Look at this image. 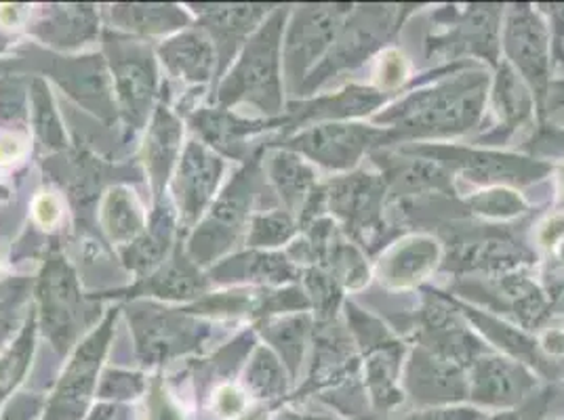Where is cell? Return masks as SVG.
<instances>
[{
  "instance_id": "obj_6",
  "label": "cell",
  "mask_w": 564,
  "mask_h": 420,
  "mask_svg": "<svg viewBox=\"0 0 564 420\" xmlns=\"http://www.w3.org/2000/svg\"><path fill=\"white\" fill-rule=\"evenodd\" d=\"M224 175L221 158L205 143L189 141L177 163L173 194L186 225L196 223L215 198Z\"/></svg>"
},
{
  "instance_id": "obj_11",
  "label": "cell",
  "mask_w": 564,
  "mask_h": 420,
  "mask_svg": "<svg viewBox=\"0 0 564 420\" xmlns=\"http://www.w3.org/2000/svg\"><path fill=\"white\" fill-rule=\"evenodd\" d=\"M404 385L411 399L425 408H443L468 399V378L462 366L427 351L413 353Z\"/></svg>"
},
{
  "instance_id": "obj_28",
  "label": "cell",
  "mask_w": 564,
  "mask_h": 420,
  "mask_svg": "<svg viewBox=\"0 0 564 420\" xmlns=\"http://www.w3.org/2000/svg\"><path fill=\"white\" fill-rule=\"evenodd\" d=\"M30 117L34 122V131L39 141L47 150H62L66 145L64 126L57 117L55 103L48 95V89L43 80H34L32 93H30Z\"/></svg>"
},
{
  "instance_id": "obj_31",
  "label": "cell",
  "mask_w": 564,
  "mask_h": 420,
  "mask_svg": "<svg viewBox=\"0 0 564 420\" xmlns=\"http://www.w3.org/2000/svg\"><path fill=\"white\" fill-rule=\"evenodd\" d=\"M194 129L209 141L213 147H219L228 154H236V145L242 143V137L247 133H251V124L249 122H240L236 118L228 114H219V112H200L194 118Z\"/></svg>"
},
{
  "instance_id": "obj_22",
  "label": "cell",
  "mask_w": 564,
  "mask_h": 420,
  "mask_svg": "<svg viewBox=\"0 0 564 420\" xmlns=\"http://www.w3.org/2000/svg\"><path fill=\"white\" fill-rule=\"evenodd\" d=\"M438 248L434 242L415 237L404 242L394 253H390L386 263H381V280L392 286H409L423 278L436 263Z\"/></svg>"
},
{
  "instance_id": "obj_16",
  "label": "cell",
  "mask_w": 564,
  "mask_h": 420,
  "mask_svg": "<svg viewBox=\"0 0 564 420\" xmlns=\"http://www.w3.org/2000/svg\"><path fill=\"white\" fill-rule=\"evenodd\" d=\"M166 70L188 82H205L215 71V43L203 30H186L161 47Z\"/></svg>"
},
{
  "instance_id": "obj_30",
  "label": "cell",
  "mask_w": 564,
  "mask_h": 420,
  "mask_svg": "<svg viewBox=\"0 0 564 420\" xmlns=\"http://www.w3.org/2000/svg\"><path fill=\"white\" fill-rule=\"evenodd\" d=\"M270 175L281 191V198L291 209L300 202L307 187L314 184V173L293 154H276L270 164Z\"/></svg>"
},
{
  "instance_id": "obj_15",
  "label": "cell",
  "mask_w": 564,
  "mask_h": 420,
  "mask_svg": "<svg viewBox=\"0 0 564 420\" xmlns=\"http://www.w3.org/2000/svg\"><path fill=\"white\" fill-rule=\"evenodd\" d=\"M180 158H182V124L169 108L161 106L152 117L148 135H145V145H143V163L156 196L163 191V187L171 177V170L177 166Z\"/></svg>"
},
{
  "instance_id": "obj_46",
  "label": "cell",
  "mask_w": 564,
  "mask_h": 420,
  "mask_svg": "<svg viewBox=\"0 0 564 420\" xmlns=\"http://www.w3.org/2000/svg\"><path fill=\"white\" fill-rule=\"evenodd\" d=\"M87 420H127V410L118 404H108L95 408L94 415Z\"/></svg>"
},
{
  "instance_id": "obj_50",
  "label": "cell",
  "mask_w": 564,
  "mask_h": 420,
  "mask_svg": "<svg viewBox=\"0 0 564 420\" xmlns=\"http://www.w3.org/2000/svg\"><path fill=\"white\" fill-rule=\"evenodd\" d=\"M558 420H564V417H563V419H558Z\"/></svg>"
},
{
  "instance_id": "obj_7",
  "label": "cell",
  "mask_w": 564,
  "mask_h": 420,
  "mask_svg": "<svg viewBox=\"0 0 564 420\" xmlns=\"http://www.w3.org/2000/svg\"><path fill=\"white\" fill-rule=\"evenodd\" d=\"M538 380L518 362L482 357L471 362L468 399L482 408L510 410L535 394Z\"/></svg>"
},
{
  "instance_id": "obj_39",
  "label": "cell",
  "mask_w": 564,
  "mask_h": 420,
  "mask_svg": "<svg viewBox=\"0 0 564 420\" xmlns=\"http://www.w3.org/2000/svg\"><path fill=\"white\" fill-rule=\"evenodd\" d=\"M247 394L235 385H221L213 396V410L219 419H238L247 412Z\"/></svg>"
},
{
  "instance_id": "obj_14",
  "label": "cell",
  "mask_w": 564,
  "mask_h": 420,
  "mask_svg": "<svg viewBox=\"0 0 564 420\" xmlns=\"http://www.w3.org/2000/svg\"><path fill=\"white\" fill-rule=\"evenodd\" d=\"M420 152L443 156V161L459 166L468 177L478 181H494V179H506L514 184H529L538 179L547 170L545 164L529 163L522 158L512 156H497V154H476V152H464V150H448V147H425Z\"/></svg>"
},
{
  "instance_id": "obj_5",
  "label": "cell",
  "mask_w": 564,
  "mask_h": 420,
  "mask_svg": "<svg viewBox=\"0 0 564 420\" xmlns=\"http://www.w3.org/2000/svg\"><path fill=\"white\" fill-rule=\"evenodd\" d=\"M43 330L59 351H68L83 322L78 284L66 258H51L39 284Z\"/></svg>"
},
{
  "instance_id": "obj_25",
  "label": "cell",
  "mask_w": 564,
  "mask_h": 420,
  "mask_svg": "<svg viewBox=\"0 0 564 420\" xmlns=\"http://www.w3.org/2000/svg\"><path fill=\"white\" fill-rule=\"evenodd\" d=\"M495 106H497V114L503 122L506 135H510L518 124H522L527 118L531 117V110H533L531 95L520 82L517 71L512 70L508 64H503L499 68L497 89H495Z\"/></svg>"
},
{
  "instance_id": "obj_2",
  "label": "cell",
  "mask_w": 564,
  "mask_h": 420,
  "mask_svg": "<svg viewBox=\"0 0 564 420\" xmlns=\"http://www.w3.org/2000/svg\"><path fill=\"white\" fill-rule=\"evenodd\" d=\"M284 13H274L268 24L261 25L249 41L240 62L226 78L219 91V101L232 106L247 101L263 112L281 108V36Z\"/></svg>"
},
{
  "instance_id": "obj_12",
  "label": "cell",
  "mask_w": 564,
  "mask_h": 420,
  "mask_svg": "<svg viewBox=\"0 0 564 420\" xmlns=\"http://www.w3.org/2000/svg\"><path fill=\"white\" fill-rule=\"evenodd\" d=\"M188 318L141 305L133 309V332L143 360L161 362L173 353L188 350L198 341V330Z\"/></svg>"
},
{
  "instance_id": "obj_40",
  "label": "cell",
  "mask_w": 564,
  "mask_h": 420,
  "mask_svg": "<svg viewBox=\"0 0 564 420\" xmlns=\"http://www.w3.org/2000/svg\"><path fill=\"white\" fill-rule=\"evenodd\" d=\"M62 198L55 191H41L32 200V217L43 230H53L62 221Z\"/></svg>"
},
{
  "instance_id": "obj_4",
  "label": "cell",
  "mask_w": 564,
  "mask_h": 420,
  "mask_svg": "<svg viewBox=\"0 0 564 420\" xmlns=\"http://www.w3.org/2000/svg\"><path fill=\"white\" fill-rule=\"evenodd\" d=\"M110 66L120 112L135 129L143 126L156 95V68L150 51L108 36Z\"/></svg>"
},
{
  "instance_id": "obj_3",
  "label": "cell",
  "mask_w": 564,
  "mask_h": 420,
  "mask_svg": "<svg viewBox=\"0 0 564 420\" xmlns=\"http://www.w3.org/2000/svg\"><path fill=\"white\" fill-rule=\"evenodd\" d=\"M112 336V318L78 347L47 406L45 420H83L97 387V371Z\"/></svg>"
},
{
  "instance_id": "obj_29",
  "label": "cell",
  "mask_w": 564,
  "mask_h": 420,
  "mask_svg": "<svg viewBox=\"0 0 564 420\" xmlns=\"http://www.w3.org/2000/svg\"><path fill=\"white\" fill-rule=\"evenodd\" d=\"M397 355L379 353L367 366V385L371 399L379 412H388L402 401V394L397 387Z\"/></svg>"
},
{
  "instance_id": "obj_1",
  "label": "cell",
  "mask_w": 564,
  "mask_h": 420,
  "mask_svg": "<svg viewBox=\"0 0 564 420\" xmlns=\"http://www.w3.org/2000/svg\"><path fill=\"white\" fill-rule=\"evenodd\" d=\"M487 89V76H459L453 82L430 91H420L402 101L379 122L397 124V135H451L470 129L480 117Z\"/></svg>"
},
{
  "instance_id": "obj_26",
  "label": "cell",
  "mask_w": 564,
  "mask_h": 420,
  "mask_svg": "<svg viewBox=\"0 0 564 420\" xmlns=\"http://www.w3.org/2000/svg\"><path fill=\"white\" fill-rule=\"evenodd\" d=\"M203 280L194 261L184 255H177L173 261L163 265V269L150 278L145 290L163 299H189L203 290Z\"/></svg>"
},
{
  "instance_id": "obj_23",
  "label": "cell",
  "mask_w": 564,
  "mask_h": 420,
  "mask_svg": "<svg viewBox=\"0 0 564 420\" xmlns=\"http://www.w3.org/2000/svg\"><path fill=\"white\" fill-rule=\"evenodd\" d=\"M466 316H470L471 320L480 327V330H482L494 343H497V347H503L508 353H512L514 357H520L522 362H527L529 366L538 368L540 373L547 374L550 378H554V374L558 376L554 364H552V362H545V357H543L540 350L535 347V343H533L529 336H524L522 332H518V330L508 327V324H501V322H497V320L489 318V316H482V313H478L476 309H468V307H466Z\"/></svg>"
},
{
  "instance_id": "obj_9",
  "label": "cell",
  "mask_w": 564,
  "mask_h": 420,
  "mask_svg": "<svg viewBox=\"0 0 564 420\" xmlns=\"http://www.w3.org/2000/svg\"><path fill=\"white\" fill-rule=\"evenodd\" d=\"M506 51L520 74L529 80L540 101L547 95L550 55L545 25L529 7H514L506 25Z\"/></svg>"
},
{
  "instance_id": "obj_44",
  "label": "cell",
  "mask_w": 564,
  "mask_h": 420,
  "mask_svg": "<svg viewBox=\"0 0 564 420\" xmlns=\"http://www.w3.org/2000/svg\"><path fill=\"white\" fill-rule=\"evenodd\" d=\"M404 78V59L397 51L386 53L383 62H381V85L392 89L402 82Z\"/></svg>"
},
{
  "instance_id": "obj_33",
  "label": "cell",
  "mask_w": 564,
  "mask_h": 420,
  "mask_svg": "<svg viewBox=\"0 0 564 420\" xmlns=\"http://www.w3.org/2000/svg\"><path fill=\"white\" fill-rule=\"evenodd\" d=\"M221 272L230 274L235 272L236 276H242L247 280H268V281H284L293 278V267L286 258L281 255H249V257H238L230 263H224L219 267ZM224 274V276H230Z\"/></svg>"
},
{
  "instance_id": "obj_19",
  "label": "cell",
  "mask_w": 564,
  "mask_h": 420,
  "mask_svg": "<svg viewBox=\"0 0 564 420\" xmlns=\"http://www.w3.org/2000/svg\"><path fill=\"white\" fill-rule=\"evenodd\" d=\"M99 225L110 242L129 246L145 230V214L129 187H112L99 207Z\"/></svg>"
},
{
  "instance_id": "obj_10",
  "label": "cell",
  "mask_w": 564,
  "mask_h": 420,
  "mask_svg": "<svg viewBox=\"0 0 564 420\" xmlns=\"http://www.w3.org/2000/svg\"><path fill=\"white\" fill-rule=\"evenodd\" d=\"M350 7H304L297 13L295 24L286 36L284 59L291 76H302L304 71L327 51L337 32L344 27L341 18Z\"/></svg>"
},
{
  "instance_id": "obj_43",
  "label": "cell",
  "mask_w": 564,
  "mask_h": 420,
  "mask_svg": "<svg viewBox=\"0 0 564 420\" xmlns=\"http://www.w3.org/2000/svg\"><path fill=\"white\" fill-rule=\"evenodd\" d=\"M148 420H182L180 410L175 408V404L166 397L161 387H154V394L150 397Z\"/></svg>"
},
{
  "instance_id": "obj_20",
  "label": "cell",
  "mask_w": 564,
  "mask_h": 420,
  "mask_svg": "<svg viewBox=\"0 0 564 420\" xmlns=\"http://www.w3.org/2000/svg\"><path fill=\"white\" fill-rule=\"evenodd\" d=\"M45 43L74 48L97 36V18L91 7H53L34 30Z\"/></svg>"
},
{
  "instance_id": "obj_13",
  "label": "cell",
  "mask_w": 564,
  "mask_h": 420,
  "mask_svg": "<svg viewBox=\"0 0 564 420\" xmlns=\"http://www.w3.org/2000/svg\"><path fill=\"white\" fill-rule=\"evenodd\" d=\"M394 11L390 7H367L362 9L352 24L341 27L339 45L333 48L327 62L318 68L323 78L330 76L333 71L341 70L362 62L373 48H377L379 41L386 38L390 25H392Z\"/></svg>"
},
{
  "instance_id": "obj_49",
  "label": "cell",
  "mask_w": 564,
  "mask_h": 420,
  "mask_svg": "<svg viewBox=\"0 0 564 420\" xmlns=\"http://www.w3.org/2000/svg\"><path fill=\"white\" fill-rule=\"evenodd\" d=\"M4 330H7V324L0 320V339H2V334H4Z\"/></svg>"
},
{
  "instance_id": "obj_21",
  "label": "cell",
  "mask_w": 564,
  "mask_h": 420,
  "mask_svg": "<svg viewBox=\"0 0 564 420\" xmlns=\"http://www.w3.org/2000/svg\"><path fill=\"white\" fill-rule=\"evenodd\" d=\"M173 225L175 221L171 209H156L152 219L148 221L143 234L122 251V258L133 274L145 276L163 263L173 240Z\"/></svg>"
},
{
  "instance_id": "obj_37",
  "label": "cell",
  "mask_w": 564,
  "mask_h": 420,
  "mask_svg": "<svg viewBox=\"0 0 564 420\" xmlns=\"http://www.w3.org/2000/svg\"><path fill=\"white\" fill-rule=\"evenodd\" d=\"M145 389V380L141 374L122 373V371H108L101 376L97 387L99 399H133L141 396Z\"/></svg>"
},
{
  "instance_id": "obj_24",
  "label": "cell",
  "mask_w": 564,
  "mask_h": 420,
  "mask_svg": "<svg viewBox=\"0 0 564 420\" xmlns=\"http://www.w3.org/2000/svg\"><path fill=\"white\" fill-rule=\"evenodd\" d=\"M112 20L140 34H166L184 24L186 15L169 4H120L112 7Z\"/></svg>"
},
{
  "instance_id": "obj_45",
  "label": "cell",
  "mask_w": 564,
  "mask_h": 420,
  "mask_svg": "<svg viewBox=\"0 0 564 420\" xmlns=\"http://www.w3.org/2000/svg\"><path fill=\"white\" fill-rule=\"evenodd\" d=\"M28 7L22 4H2L0 7V25L2 27H18L28 20Z\"/></svg>"
},
{
  "instance_id": "obj_8",
  "label": "cell",
  "mask_w": 564,
  "mask_h": 420,
  "mask_svg": "<svg viewBox=\"0 0 564 420\" xmlns=\"http://www.w3.org/2000/svg\"><path fill=\"white\" fill-rule=\"evenodd\" d=\"M397 133L376 131L360 124H323L295 137L291 147L329 168H348L376 143L394 140Z\"/></svg>"
},
{
  "instance_id": "obj_42",
  "label": "cell",
  "mask_w": 564,
  "mask_h": 420,
  "mask_svg": "<svg viewBox=\"0 0 564 420\" xmlns=\"http://www.w3.org/2000/svg\"><path fill=\"white\" fill-rule=\"evenodd\" d=\"M25 140L18 133L0 135V168L20 163L25 156Z\"/></svg>"
},
{
  "instance_id": "obj_36",
  "label": "cell",
  "mask_w": 564,
  "mask_h": 420,
  "mask_svg": "<svg viewBox=\"0 0 564 420\" xmlns=\"http://www.w3.org/2000/svg\"><path fill=\"white\" fill-rule=\"evenodd\" d=\"M558 401V391L554 387L540 391L538 396L527 397L517 408L501 410L495 417H487V420H545L550 417L552 408Z\"/></svg>"
},
{
  "instance_id": "obj_47",
  "label": "cell",
  "mask_w": 564,
  "mask_h": 420,
  "mask_svg": "<svg viewBox=\"0 0 564 420\" xmlns=\"http://www.w3.org/2000/svg\"><path fill=\"white\" fill-rule=\"evenodd\" d=\"M235 420H268V408L259 406V408H253L251 412L247 410L245 415H240V417H238V419Z\"/></svg>"
},
{
  "instance_id": "obj_18",
  "label": "cell",
  "mask_w": 564,
  "mask_h": 420,
  "mask_svg": "<svg viewBox=\"0 0 564 420\" xmlns=\"http://www.w3.org/2000/svg\"><path fill=\"white\" fill-rule=\"evenodd\" d=\"M268 13L265 7H249V4H219L200 9L205 30L212 32L215 38V51L219 48V55L224 62H228L235 55L236 45L261 22V18Z\"/></svg>"
},
{
  "instance_id": "obj_32",
  "label": "cell",
  "mask_w": 564,
  "mask_h": 420,
  "mask_svg": "<svg viewBox=\"0 0 564 420\" xmlns=\"http://www.w3.org/2000/svg\"><path fill=\"white\" fill-rule=\"evenodd\" d=\"M268 341L281 351L286 366L291 368V373L297 374L300 362H302V353L306 345L307 318L306 316H297V318H286L268 324L263 330Z\"/></svg>"
},
{
  "instance_id": "obj_27",
  "label": "cell",
  "mask_w": 564,
  "mask_h": 420,
  "mask_svg": "<svg viewBox=\"0 0 564 420\" xmlns=\"http://www.w3.org/2000/svg\"><path fill=\"white\" fill-rule=\"evenodd\" d=\"M245 385L249 394H253L259 399H274L284 394L286 378H284L281 362L272 351L265 347H259L256 351L245 373Z\"/></svg>"
},
{
  "instance_id": "obj_38",
  "label": "cell",
  "mask_w": 564,
  "mask_h": 420,
  "mask_svg": "<svg viewBox=\"0 0 564 420\" xmlns=\"http://www.w3.org/2000/svg\"><path fill=\"white\" fill-rule=\"evenodd\" d=\"M470 205L478 212L494 214V217H510V214H517L524 209V205L518 196H514L512 191H501V189L478 194L476 198H471Z\"/></svg>"
},
{
  "instance_id": "obj_34",
  "label": "cell",
  "mask_w": 564,
  "mask_h": 420,
  "mask_svg": "<svg viewBox=\"0 0 564 420\" xmlns=\"http://www.w3.org/2000/svg\"><path fill=\"white\" fill-rule=\"evenodd\" d=\"M30 122V93L18 76H0V124L24 129Z\"/></svg>"
},
{
  "instance_id": "obj_17",
  "label": "cell",
  "mask_w": 564,
  "mask_h": 420,
  "mask_svg": "<svg viewBox=\"0 0 564 420\" xmlns=\"http://www.w3.org/2000/svg\"><path fill=\"white\" fill-rule=\"evenodd\" d=\"M59 82L74 95L83 106L94 112H110L112 97H110V82L108 71L99 57H78L68 59L57 70Z\"/></svg>"
},
{
  "instance_id": "obj_41",
  "label": "cell",
  "mask_w": 564,
  "mask_h": 420,
  "mask_svg": "<svg viewBox=\"0 0 564 420\" xmlns=\"http://www.w3.org/2000/svg\"><path fill=\"white\" fill-rule=\"evenodd\" d=\"M400 420H487V412L478 408H466V406H443V408H425Z\"/></svg>"
},
{
  "instance_id": "obj_35",
  "label": "cell",
  "mask_w": 564,
  "mask_h": 420,
  "mask_svg": "<svg viewBox=\"0 0 564 420\" xmlns=\"http://www.w3.org/2000/svg\"><path fill=\"white\" fill-rule=\"evenodd\" d=\"M293 235V221L286 212L259 214L251 223V246H276Z\"/></svg>"
},
{
  "instance_id": "obj_48",
  "label": "cell",
  "mask_w": 564,
  "mask_h": 420,
  "mask_svg": "<svg viewBox=\"0 0 564 420\" xmlns=\"http://www.w3.org/2000/svg\"><path fill=\"white\" fill-rule=\"evenodd\" d=\"M7 198H9V189L0 186V202H2V200H7Z\"/></svg>"
}]
</instances>
